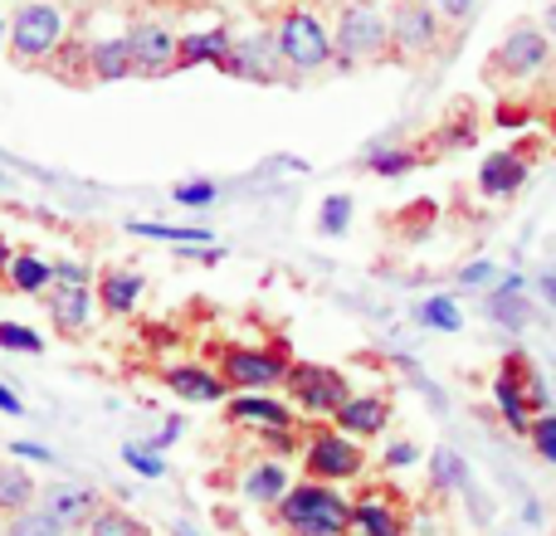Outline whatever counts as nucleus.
I'll return each mask as SVG.
<instances>
[{
	"label": "nucleus",
	"instance_id": "b1692460",
	"mask_svg": "<svg viewBox=\"0 0 556 536\" xmlns=\"http://www.w3.org/2000/svg\"><path fill=\"white\" fill-rule=\"evenodd\" d=\"M127 234H137V240H156V244H172V250H181V244H215V230H205V225L132 220V225H127Z\"/></svg>",
	"mask_w": 556,
	"mask_h": 536
},
{
	"label": "nucleus",
	"instance_id": "603ef678",
	"mask_svg": "<svg viewBox=\"0 0 556 536\" xmlns=\"http://www.w3.org/2000/svg\"><path fill=\"white\" fill-rule=\"evenodd\" d=\"M172 536H201V532H195L191 522H172Z\"/></svg>",
	"mask_w": 556,
	"mask_h": 536
},
{
	"label": "nucleus",
	"instance_id": "72a5a7b5",
	"mask_svg": "<svg viewBox=\"0 0 556 536\" xmlns=\"http://www.w3.org/2000/svg\"><path fill=\"white\" fill-rule=\"evenodd\" d=\"M123 463L137 478H166V454H156L152 444H123Z\"/></svg>",
	"mask_w": 556,
	"mask_h": 536
},
{
	"label": "nucleus",
	"instance_id": "39448f33",
	"mask_svg": "<svg viewBox=\"0 0 556 536\" xmlns=\"http://www.w3.org/2000/svg\"><path fill=\"white\" fill-rule=\"evenodd\" d=\"M303 473L317 483H352L366 473V454H362V439H352V434L342 430H313L303 439Z\"/></svg>",
	"mask_w": 556,
	"mask_h": 536
},
{
	"label": "nucleus",
	"instance_id": "864d4df0",
	"mask_svg": "<svg viewBox=\"0 0 556 536\" xmlns=\"http://www.w3.org/2000/svg\"><path fill=\"white\" fill-rule=\"evenodd\" d=\"M542 293H547V303H556V273L542 278Z\"/></svg>",
	"mask_w": 556,
	"mask_h": 536
},
{
	"label": "nucleus",
	"instance_id": "6e6552de",
	"mask_svg": "<svg viewBox=\"0 0 556 536\" xmlns=\"http://www.w3.org/2000/svg\"><path fill=\"white\" fill-rule=\"evenodd\" d=\"M547 59H552V39H547V29L542 25H513L508 35H503V44L493 49V59H489V68L498 78H513V84H522V78H538L542 68H547Z\"/></svg>",
	"mask_w": 556,
	"mask_h": 536
},
{
	"label": "nucleus",
	"instance_id": "ea45409f",
	"mask_svg": "<svg viewBox=\"0 0 556 536\" xmlns=\"http://www.w3.org/2000/svg\"><path fill=\"white\" fill-rule=\"evenodd\" d=\"M493 283H498V268L489 259H473L459 268V288H493Z\"/></svg>",
	"mask_w": 556,
	"mask_h": 536
},
{
	"label": "nucleus",
	"instance_id": "4d7b16f0",
	"mask_svg": "<svg viewBox=\"0 0 556 536\" xmlns=\"http://www.w3.org/2000/svg\"><path fill=\"white\" fill-rule=\"evenodd\" d=\"M552 395H556V385H552Z\"/></svg>",
	"mask_w": 556,
	"mask_h": 536
},
{
	"label": "nucleus",
	"instance_id": "4be33fe9",
	"mask_svg": "<svg viewBox=\"0 0 556 536\" xmlns=\"http://www.w3.org/2000/svg\"><path fill=\"white\" fill-rule=\"evenodd\" d=\"M142 288H147V278L142 273H132V268H108L103 278H98V307L103 312H113V317H127L137 307V297H142Z\"/></svg>",
	"mask_w": 556,
	"mask_h": 536
},
{
	"label": "nucleus",
	"instance_id": "aec40b11",
	"mask_svg": "<svg viewBox=\"0 0 556 536\" xmlns=\"http://www.w3.org/2000/svg\"><path fill=\"white\" fill-rule=\"evenodd\" d=\"M88 74H93L98 84H117V78H137V64H132V49H127V35L93 39V44H88Z\"/></svg>",
	"mask_w": 556,
	"mask_h": 536
},
{
	"label": "nucleus",
	"instance_id": "3c124183",
	"mask_svg": "<svg viewBox=\"0 0 556 536\" xmlns=\"http://www.w3.org/2000/svg\"><path fill=\"white\" fill-rule=\"evenodd\" d=\"M522 522H528V527H538V522H542V508H538V502H528V508H522Z\"/></svg>",
	"mask_w": 556,
	"mask_h": 536
},
{
	"label": "nucleus",
	"instance_id": "4468645a",
	"mask_svg": "<svg viewBox=\"0 0 556 536\" xmlns=\"http://www.w3.org/2000/svg\"><path fill=\"white\" fill-rule=\"evenodd\" d=\"M493 405H498L503 424H508L518 439L532 434V405H528V391H522V361H503V371L493 375Z\"/></svg>",
	"mask_w": 556,
	"mask_h": 536
},
{
	"label": "nucleus",
	"instance_id": "473e14b6",
	"mask_svg": "<svg viewBox=\"0 0 556 536\" xmlns=\"http://www.w3.org/2000/svg\"><path fill=\"white\" fill-rule=\"evenodd\" d=\"M84 536H152V532L123 508H98V518L84 527Z\"/></svg>",
	"mask_w": 556,
	"mask_h": 536
},
{
	"label": "nucleus",
	"instance_id": "2f4dec72",
	"mask_svg": "<svg viewBox=\"0 0 556 536\" xmlns=\"http://www.w3.org/2000/svg\"><path fill=\"white\" fill-rule=\"evenodd\" d=\"M352 215H356L352 195L332 191L323 205H317V230H323V234H346V230H352Z\"/></svg>",
	"mask_w": 556,
	"mask_h": 536
},
{
	"label": "nucleus",
	"instance_id": "20e7f679",
	"mask_svg": "<svg viewBox=\"0 0 556 536\" xmlns=\"http://www.w3.org/2000/svg\"><path fill=\"white\" fill-rule=\"evenodd\" d=\"M274 39H278L283 64L298 68V74H317V68H327L337 54L332 29H327V20L317 15V10H288L274 25Z\"/></svg>",
	"mask_w": 556,
	"mask_h": 536
},
{
	"label": "nucleus",
	"instance_id": "6e6d98bb",
	"mask_svg": "<svg viewBox=\"0 0 556 536\" xmlns=\"http://www.w3.org/2000/svg\"><path fill=\"white\" fill-rule=\"evenodd\" d=\"M5 39H10V29H5V20H0V49H5Z\"/></svg>",
	"mask_w": 556,
	"mask_h": 536
},
{
	"label": "nucleus",
	"instance_id": "f8f14e48",
	"mask_svg": "<svg viewBox=\"0 0 556 536\" xmlns=\"http://www.w3.org/2000/svg\"><path fill=\"white\" fill-rule=\"evenodd\" d=\"M162 385L186 405H225L230 400V385L215 366H201V361H181V366H166L162 371Z\"/></svg>",
	"mask_w": 556,
	"mask_h": 536
},
{
	"label": "nucleus",
	"instance_id": "0eeeda50",
	"mask_svg": "<svg viewBox=\"0 0 556 536\" xmlns=\"http://www.w3.org/2000/svg\"><path fill=\"white\" fill-rule=\"evenodd\" d=\"M215 371L225 375L230 391H269V385H283L288 375V352H269V346H220L215 352Z\"/></svg>",
	"mask_w": 556,
	"mask_h": 536
},
{
	"label": "nucleus",
	"instance_id": "4c0bfd02",
	"mask_svg": "<svg viewBox=\"0 0 556 536\" xmlns=\"http://www.w3.org/2000/svg\"><path fill=\"white\" fill-rule=\"evenodd\" d=\"M172 201L186 205V210H205V205L220 201V186L215 181H181V186H172Z\"/></svg>",
	"mask_w": 556,
	"mask_h": 536
},
{
	"label": "nucleus",
	"instance_id": "9b49d317",
	"mask_svg": "<svg viewBox=\"0 0 556 536\" xmlns=\"http://www.w3.org/2000/svg\"><path fill=\"white\" fill-rule=\"evenodd\" d=\"M127 49H132L137 78H162L176 74V49H181V35L162 20H142V25L127 29Z\"/></svg>",
	"mask_w": 556,
	"mask_h": 536
},
{
	"label": "nucleus",
	"instance_id": "49530a36",
	"mask_svg": "<svg viewBox=\"0 0 556 536\" xmlns=\"http://www.w3.org/2000/svg\"><path fill=\"white\" fill-rule=\"evenodd\" d=\"M181 434H186V420H166V430L156 434V439H147V444H152L156 454H166V449H172L176 439H181Z\"/></svg>",
	"mask_w": 556,
	"mask_h": 536
},
{
	"label": "nucleus",
	"instance_id": "8fccbe9b",
	"mask_svg": "<svg viewBox=\"0 0 556 536\" xmlns=\"http://www.w3.org/2000/svg\"><path fill=\"white\" fill-rule=\"evenodd\" d=\"M542 29H547V39H556V0L547 5V15H542Z\"/></svg>",
	"mask_w": 556,
	"mask_h": 536
},
{
	"label": "nucleus",
	"instance_id": "58836bf2",
	"mask_svg": "<svg viewBox=\"0 0 556 536\" xmlns=\"http://www.w3.org/2000/svg\"><path fill=\"white\" fill-rule=\"evenodd\" d=\"M528 439H532V449L542 454V463H552V469H556V410H542L538 420H532Z\"/></svg>",
	"mask_w": 556,
	"mask_h": 536
},
{
	"label": "nucleus",
	"instance_id": "7ed1b4c3",
	"mask_svg": "<svg viewBox=\"0 0 556 536\" xmlns=\"http://www.w3.org/2000/svg\"><path fill=\"white\" fill-rule=\"evenodd\" d=\"M332 64L337 68H352V64H371V59H386L391 54V25L376 5H346L332 25Z\"/></svg>",
	"mask_w": 556,
	"mask_h": 536
},
{
	"label": "nucleus",
	"instance_id": "e433bc0d",
	"mask_svg": "<svg viewBox=\"0 0 556 536\" xmlns=\"http://www.w3.org/2000/svg\"><path fill=\"white\" fill-rule=\"evenodd\" d=\"M303 424H269V430H260L264 449L274 454V459H288V454H303Z\"/></svg>",
	"mask_w": 556,
	"mask_h": 536
},
{
	"label": "nucleus",
	"instance_id": "c756f323",
	"mask_svg": "<svg viewBox=\"0 0 556 536\" xmlns=\"http://www.w3.org/2000/svg\"><path fill=\"white\" fill-rule=\"evenodd\" d=\"M415 162H420V156H415L410 146H376V152H366V171H371V176H386V181H395V176L415 171Z\"/></svg>",
	"mask_w": 556,
	"mask_h": 536
},
{
	"label": "nucleus",
	"instance_id": "412c9836",
	"mask_svg": "<svg viewBox=\"0 0 556 536\" xmlns=\"http://www.w3.org/2000/svg\"><path fill=\"white\" fill-rule=\"evenodd\" d=\"M230 44H235V35L230 29H195V35H181V49H176V68H195V64H211V68H220L225 64V54H230Z\"/></svg>",
	"mask_w": 556,
	"mask_h": 536
},
{
	"label": "nucleus",
	"instance_id": "09e8293b",
	"mask_svg": "<svg viewBox=\"0 0 556 536\" xmlns=\"http://www.w3.org/2000/svg\"><path fill=\"white\" fill-rule=\"evenodd\" d=\"M522 288H528V278H522V273H498L493 293H522Z\"/></svg>",
	"mask_w": 556,
	"mask_h": 536
},
{
	"label": "nucleus",
	"instance_id": "c9c22d12",
	"mask_svg": "<svg viewBox=\"0 0 556 536\" xmlns=\"http://www.w3.org/2000/svg\"><path fill=\"white\" fill-rule=\"evenodd\" d=\"M49 68H54L59 78H78L88 68V44H78V39H68L64 35V44L49 54Z\"/></svg>",
	"mask_w": 556,
	"mask_h": 536
},
{
	"label": "nucleus",
	"instance_id": "f704fd0d",
	"mask_svg": "<svg viewBox=\"0 0 556 536\" xmlns=\"http://www.w3.org/2000/svg\"><path fill=\"white\" fill-rule=\"evenodd\" d=\"M0 352H25V356H39L45 352V336L25 322H0Z\"/></svg>",
	"mask_w": 556,
	"mask_h": 536
},
{
	"label": "nucleus",
	"instance_id": "423d86ee",
	"mask_svg": "<svg viewBox=\"0 0 556 536\" xmlns=\"http://www.w3.org/2000/svg\"><path fill=\"white\" fill-rule=\"evenodd\" d=\"M5 44L20 64H49V54L64 44V15H59V5H45V0L20 5L15 20H10Z\"/></svg>",
	"mask_w": 556,
	"mask_h": 536
},
{
	"label": "nucleus",
	"instance_id": "79ce46f5",
	"mask_svg": "<svg viewBox=\"0 0 556 536\" xmlns=\"http://www.w3.org/2000/svg\"><path fill=\"white\" fill-rule=\"evenodd\" d=\"M386 469H410V463H420V444H410V439H395V444H386Z\"/></svg>",
	"mask_w": 556,
	"mask_h": 536
},
{
	"label": "nucleus",
	"instance_id": "c85d7f7f",
	"mask_svg": "<svg viewBox=\"0 0 556 536\" xmlns=\"http://www.w3.org/2000/svg\"><path fill=\"white\" fill-rule=\"evenodd\" d=\"M483 317H489L493 327H503V332H522V327L532 322V307H528V297L522 293H489Z\"/></svg>",
	"mask_w": 556,
	"mask_h": 536
},
{
	"label": "nucleus",
	"instance_id": "a19ab883",
	"mask_svg": "<svg viewBox=\"0 0 556 536\" xmlns=\"http://www.w3.org/2000/svg\"><path fill=\"white\" fill-rule=\"evenodd\" d=\"M522 391H528V405H532V414L552 410V395H547V381H542V375H538V371H528V366H522Z\"/></svg>",
	"mask_w": 556,
	"mask_h": 536
},
{
	"label": "nucleus",
	"instance_id": "f03ea898",
	"mask_svg": "<svg viewBox=\"0 0 556 536\" xmlns=\"http://www.w3.org/2000/svg\"><path fill=\"white\" fill-rule=\"evenodd\" d=\"M283 395L298 405V414L307 420H332L346 400H352V381L337 366H317V361H293L283 375Z\"/></svg>",
	"mask_w": 556,
	"mask_h": 536
},
{
	"label": "nucleus",
	"instance_id": "37998d69",
	"mask_svg": "<svg viewBox=\"0 0 556 536\" xmlns=\"http://www.w3.org/2000/svg\"><path fill=\"white\" fill-rule=\"evenodd\" d=\"M54 283H64V288H88V283H93V273H88V264L64 259V264H54Z\"/></svg>",
	"mask_w": 556,
	"mask_h": 536
},
{
	"label": "nucleus",
	"instance_id": "f257e3e1",
	"mask_svg": "<svg viewBox=\"0 0 556 536\" xmlns=\"http://www.w3.org/2000/svg\"><path fill=\"white\" fill-rule=\"evenodd\" d=\"M274 518L288 536H352V498L332 483L303 478L274 502Z\"/></svg>",
	"mask_w": 556,
	"mask_h": 536
},
{
	"label": "nucleus",
	"instance_id": "c03bdc74",
	"mask_svg": "<svg viewBox=\"0 0 556 536\" xmlns=\"http://www.w3.org/2000/svg\"><path fill=\"white\" fill-rule=\"evenodd\" d=\"M10 454H15V459H29V463H45V469L49 463H59L54 449H49V444H35V439H15L10 444Z\"/></svg>",
	"mask_w": 556,
	"mask_h": 536
},
{
	"label": "nucleus",
	"instance_id": "dca6fc26",
	"mask_svg": "<svg viewBox=\"0 0 556 536\" xmlns=\"http://www.w3.org/2000/svg\"><path fill=\"white\" fill-rule=\"evenodd\" d=\"M230 424H250V430H269V424H298V410L288 400H274L264 391H235L225 400Z\"/></svg>",
	"mask_w": 556,
	"mask_h": 536
},
{
	"label": "nucleus",
	"instance_id": "393cba45",
	"mask_svg": "<svg viewBox=\"0 0 556 536\" xmlns=\"http://www.w3.org/2000/svg\"><path fill=\"white\" fill-rule=\"evenodd\" d=\"M5 278H10V288H15V293L45 297L49 288H54V264H45L39 254H15L10 268H5Z\"/></svg>",
	"mask_w": 556,
	"mask_h": 536
},
{
	"label": "nucleus",
	"instance_id": "7c9ffc66",
	"mask_svg": "<svg viewBox=\"0 0 556 536\" xmlns=\"http://www.w3.org/2000/svg\"><path fill=\"white\" fill-rule=\"evenodd\" d=\"M0 536H68V532L59 527V522L35 502V508H25V512H15V518H5Z\"/></svg>",
	"mask_w": 556,
	"mask_h": 536
},
{
	"label": "nucleus",
	"instance_id": "2eb2a0df",
	"mask_svg": "<svg viewBox=\"0 0 556 536\" xmlns=\"http://www.w3.org/2000/svg\"><path fill=\"white\" fill-rule=\"evenodd\" d=\"M45 307H49V322H54L59 332L78 336V332H88V327H93L98 297H93V288H64V283H54L45 293Z\"/></svg>",
	"mask_w": 556,
	"mask_h": 536
},
{
	"label": "nucleus",
	"instance_id": "5fc2aeb1",
	"mask_svg": "<svg viewBox=\"0 0 556 536\" xmlns=\"http://www.w3.org/2000/svg\"><path fill=\"white\" fill-rule=\"evenodd\" d=\"M10 259H15V254H10V244L0 240V273H5V268H10Z\"/></svg>",
	"mask_w": 556,
	"mask_h": 536
},
{
	"label": "nucleus",
	"instance_id": "f3484780",
	"mask_svg": "<svg viewBox=\"0 0 556 536\" xmlns=\"http://www.w3.org/2000/svg\"><path fill=\"white\" fill-rule=\"evenodd\" d=\"M528 186V156L522 152H489L479 162V191L489 201H508Z\"/></svg>",
	"mask_w": 556,
	"mask_h": 536
},
{
	"label": "nucleus",
	"instance_id": "cd10ccee",
	"mask_svg": "<svg viewBox=\"0 0 556 536\" xmlns=\"http://www.w3.org/2000/svg\"><path fill=\"white\" fill-rule=\"evenodd\" d=\"M415 322H420V327H430V332H444V336L464 332V312H459V303H454L450 293H434V297H425V303L415 307Z\"/></svg>",
	"mask_w": 556,
	"mask_h": 536
},
{
	"label": "nucleus",
	"instance_id": "5701e85b",
	"mask_svg": "<svg viewBox=\"0 0 556 536\" xmlns=\"http://www.w3.org/2000/svg\"><path fill=\"white\" fill-rule=\"evenodd\" d=\"M35 502H39L35 473H29L25 463H15V454L0 459V518H15V512L35 508Z\"/></svg>",
	"mask_w": 556,
	"mask_h": 536
},
{
	"label": "nucleus",
	"instance_id": "13d9d810",
	"mask_svg": "<svg viewBox=\"0 0 556 536\" xmlns=\"http://www.w3.org/2000/svg\"><path fill=\"white\" fill-rule=\"evenodd\" d=\"M0 527H5V522H0Z\"/></svg>",
	"mask_w": 556,
	"mask_h": 536
},
{
	"label": "nucleus",
	"instance_id": "ddd939ff",
	"mask_svg": "<svg viewBox=\"0 0 556 536\" xmlns=\"http://www.w3.org/2000/svg\"><path fill=\"white\" fill-rule=\"evenodd\" d=\"M39 508H45L64 532H84L88 522L98 518L103 498H98V488H88V483H49V488L39 493Z\"/></svg>",
	"mask_w": 556,
	"mask_h": 536
},
{
	"label": "nucleus",
	"instance_id": "a211bd4d",
	"mask_svg": "<svg viewBox=\"0 0 556 536\" xmlns=\"http://www.w3.org/2000/svg\"><path fill=\"white\" fill-rule=\"evenodd\" d=\"M332 424L342 434H352V439H376V434H386V424H391V400H386V395H352V400L332 414Z\"/></svg>",
	"mask_w": 556,
	"mask_h": 536
},
{
	"label": "nucleus",
	"instance_id": "bb28decb",
	"mask_svg": "<svg viewBox=\"0 0 556 536\" xmlns=\"http://www.w3.org/2000/svg\"><path fill=\"white\" fill-rule=\"evenodd\" d=\"M430 483H434L440 493H473L469 463H464L454 449H434V454H430Z\"/></svg>",
	"mask_w": 556,
	"mask_h": 536
},
{
	"label": "nucleus",
	"instance_id": "9d476101",
	"mask_svg": "<svg viewBox=\"0 0 556 536\" xmlns=\"http://www.w3.org/2000/svg\"><path fill=\"white\" fill-rule=\"evenodd\" d=\"M278 68H283V54H278L274 29H254V35H235V44H230V54H225L220 74L250 78V84H274Z\"/></svg>",
	"mask_w": 556,
	"mask_h": 536
},
{
	"label": "nucleus",
	"instance_id": "de8ad7c7",
	"mask_svg": "<svg viewBox=\"0 0 556 536\" xmlns=\"http://www.w3.org/2000/svg\"><path fill=\"white\" fill-rule=\"evenodd\" d=\"M0 410H5V414H10V420H20V414H25V400H20V395H15V391H10V385H5V381H0Z\"/></svg>",
	"mask_w": 556,
	"mask_h": 536
},
{
	"label": "nucleus",
	"instance_id": "1a4fd4ad",
	"mask_svg": "<svg viewBox=\"0 0 556 536\" xmlns=\"http://www.w3.org/2000/svg\"><path fill=\"white\" fill-rule=\"evenodd\" d=\"M386 25H391V49L405 59H425L440 49V10L430 5V0H401V5H391V15H386Z\"/></svg>",
	"mask_w": 556,
	"mask_h": 536
},
{
	"label": "nucleus",
	"instance_id": "a18cd8bd",
	"mask_svg": "<svg viewBox=\"0 0 556 536\" xmlns=\"http://www.w3.org/2000/svg\"><path fill=\"white\" fill-rule=\"evenodd\" d=\"M430 5L440 10V20H469L479 10V0H430Z\"/></svg>",
	"mask_w": 556,
	"mask_h": 536
},
{
	"label": "nucleus",
	"instance_id": "6ab92c4d",
	"mask_svg": "<svg viewBox=\"0 0 556 536\" xmlns=\"http://www.w3.org/2000/svg\"><path fill=\"white\" fill-rule=\"evenodd\" d=\"M288 488H293V478H288L283 459H260V463H250V469L240 473V493L250 502H260V508H274Z\"/></svg>",
	"mask_w": 556,
	"mask_h": 536
},
{
	"label": "nucleus",
	"instance_id": "a878e982",
	"mask_svg": "<svg viewBox=\"0 0 556 536\" xmlns=\"http://www.w3.org/2000/svg\"><path fill=\"white\" fill-rule=\"evenodd\" d=\"M352 532L362 536H405L401 532V518L386 498H356L352 502Z\"/></svg>",
	"mask_w": 556,
	"mask_h": 536
}]
</instances>
